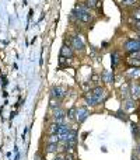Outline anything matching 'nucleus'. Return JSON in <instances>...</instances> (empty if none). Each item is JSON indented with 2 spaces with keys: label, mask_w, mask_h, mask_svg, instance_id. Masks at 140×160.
Segmentation results:
<instances>
[{
  "label": "nucleus",
  "mask_w": 140,
  "mask_h": 160,
  "mask_svg": "<svg viewBox=\"0 0 140 160\" xmlns=\"http://www.w3.org/2000/svg\"><path fill=\"white\" fill-rule=\"evenodd\" d=\"M66 96H67V88L65 86H53L52 90H51V98H55L58 101H60Z\"/></svg>",
  "instance_id": "f257e3e1"
},
{
  "label": "nucleus",
  "mask_w": 140,
  "mask_h": 160,
  "mask_svg": "<svg viewBox=\"0 0 140 160\" xmlns=\"http://www.w3.org/2000/svg\"><path fill=\"white\" fill-rule=\"evenodd\" d=\"M65 118H66V112L65 110H62L60 107L53 110V122L58 125H65Z\"/></svg>",
  "instance_id": "f03ea898"
},
{
  "label": "nucleus",
  "mask_w": 140,
  "mask_h": 160,
  "mask_svg": "<svg viewBox=\"0 0 140 160\" xmlns=\"http://www.w3.org/2000/svg\"><path fill=\"white\" fill-rule=\"evenodd\" d=\"M123 48H125V51L129 53L138 52V51H140V44H139L138 39H129V41L123 45Z\"/></svg>",
  "instance_id": "7ed1b4c3"
},
{
  "label": "nucleus",
  "mask_w": 140,
  "mask_h": 160,
  "mask_svg": "<svg viewBox=\"0 0 140 160\" xmlns=\"http://www.w3.org/2000/svg\"><path fill=\"white\" fill-rule=\"evenodd\" d=\"M88 117V108L87 107H76V121L83 122Z\"/></svg>",
  "instance_id": "20e7f679"
},
{
  "label": "nucleus",
  "mask_w": 140,
  "mask_h": 160,
  "mask_svg": "<svg viewBox=\"0 0 140 160\" xmlns=\"http://www.w3.org/2000/svg\"><path fill=\"white\" fill-rule=\"evenodd\" d=\"M93 94H94V97H95V100H97V104L98 102H102L105 98H107V94H105V90L102 87H95V88H93Z\"/></svg>",
  "instance_id": "39448f33"
},
{
  "label": "nucleus",
  "mask_w": 140,
  "mask_h": 160,
  "mask_svg": "<svg viewBox=\"0 0 140 160\" xmlns=\"http://www.w3.org/2000/svg\"><path fill=\"white\" fill-rule=\"evenodd\" d=\"M71 45H73L74 49H79V51L84 49V42H83V39H81V37L80 35L71 37Z\"/></svg>",
  "instance_id": "423d86ee"
},
{
  "label": "nucleus",
  "mask_w": 140,
  "mask_h": 160,
  "mask_svg": "<svg viewBox=\"0 0 140 160\" xmlns=\"http://www.w3.org/2000/svg\"><path fill=\"white\" fill-rule=\"evenodd\" d=\"M130 96H132V100L140 98V83H133L130 86Z\"/></svg>",
  "instance_id": "0eeeda50"
},
{
  "label": "nucleus",
  "mask_w": 140,
  "mask_h": 160,
  "mask_svg": "<svg viewBox=\"0 0 140 160\" xmlns=\"http://www.w3.org/2000/svg\"><path fill=\"white\" fill-rule=\"evenodd\" d=\"M84 101L87 102V105H90V107H95L97 105V100H95V97H94L93 91H87V93L84 94Z\"/></svg>",
  "instance_id": "6e6552de"
},
{
  "label": "nucleus",
  "mask_w": 140,
  "mask_h": 160,
  "mask_svg": "<svg viewBox=\"0 0 140 160\" xmlns=\"http://www.w3.org/2000/svg\"><path fill=\"white\" fill-rule=\"evenodd\" d=\"M84 13H88L87 6H76V7H74V10H73V16H76L77 18H79L81 14H84Z\"/></svg>",
  "instance_id": "1a4fd4ad"
},
{
  "label": "nucleus",
  "mask_w": 140,
  "mask_h": 160,
  "mask_svg": "<svg viewBox=\"0 0 140 160\" xmlns=\"http://www.w3.org/2000/svg\"><path fill=\"white\" fill-rule=\"evenodd\" d=\"M60 56H63V58H71L73 56V49L70 47H67V45H63L60 49Z\"/></svg>",
  "instance_id": "9d476101"
},
{
  "label": "nucleus",
  "mask_w": 140,
  "mask_h": 160,
  "mask_svg": "<svg viewBox=\"0 0 140 160\" xmlns=\"http://www.w3.org/2000/svg\"><path fill=\"white\" fill-rule=\"evenodd\" d=\"M126 63L132 68H139L140 66V61H138V59L133 58V56H129V58L126 59Z\"/></svg>",
  "instance_id": "9b49d317"
},
{
  "label": "nucleus",
  "mask_w": 140,
  "mask_h": 160,
  "mask_svg": "<svg viewBox=\"0 0 140 160\" xmlns=\"http://www.w3.org/2000/svg\"><path fill=\"white\" fill-rule=\"evenodd\" d=\"M69 132H70V128L67 127L66 124H65V125H60V127H59V132H58V135H59V136H65V135H67Z\"/></svg>",
  "instance_id": "f8f14e48"
},
{
  "label": "nucleus",
  "mask_w": 140,
  "mask_h": 160,
  "mask_svg": "<svg viewBox=\"0 0 140 160\" xmlns=\"http://www.w3.org/2000/svg\"><path fill=\"white\" fill-rule=\"evenodd\" d=\"M58 149H59L58 143H48L46 145V152L48 153H55Z\"/></svg>",
  "instance_id": "ddd939ff"
},
{
  "label": "nucleus",
  "mask_w": 140,
  "mask_h": 160,
  "mask_svg": "<svg viewBox=\"0 0 140 160\" xmlns=\"http://www.w3.org/2000/svg\"><path fill=\"white\" fill-rule=\"evenodd\" d=\"M59 127H60V125H58V124H55V122H53V124L49 127V133H51V135H58Z\"/></svg>",
  "instance_id": "4468645a"
},
{
  "label": "nucleus",
  "mask_w": 140,
  "mask_h": 160,
  "mask_svg": "<svg viewBox=\"0 0 140 160\" xmlns=\"http://www.w3.org/2000/svg\"><path fill=\"white\" fill-rule=\"evenodd\" d=\"M139 68H130L129 70H128V76L129 78H136V76H139Z\"/></svg>",
  "instance_id": "2eb2a0df"
},
{
  "label": "nucleus",
  "mask_w": 140,
  "mask_h": 160,
  "mask_svg": "<svg viewBox=\"0 0 140 160\" xmlns=\"http://www.w3.org/2000/svg\"><path fill=\"white\" fill-rule=\"evenodd\" d=\"M66 117H67L69 119H76V107H71L70 110L67 111Z\"/></svg>",
  "instance_id": "dca6fc26"
},
{
  "label": "nucleus",
  "mask_w": 140,
  "mask_h": 160,
  "mask_svg": "<svg viewBox=\"0 0 140 160\" xmlns=\"http://www.w3.org/2000/svg\"><path fill=\"white\" fill-rule=\"evenodd\" d=\"M79 20H80V21H83V22H88V21L91 20L90 13H84V14H81V16L79 17Z\"/></svg>",
  "instance_id": "f3484780"
},
{
  "label": "nucleus",
  "mask_w": 140,
  "mask_h": 160,
  "mask_svg": "<svg viewBox=\"0 0 140 160\" xmlns=\"http://www.w3.org/2000/svg\"><path fill=\"white\" fill-rule=\"evenodd\" d=\"M48 143H59V135H49Z\"/></svg>",
  "instance_id": "a211bd4d"
},
{
  "label": "nucleus",
  "mask_w": 140,
  "mask_h": 160,
  "mask_svg": "<svg viewBox=\"0 0 140 160\" xmlns=\"http://www.w3.org/2000/svg\"><path fill=\"white\" fill-rule=\"evenodd\" d=\"M119 62V53L118 52H112V66H116Z\"/></svg>",
  "instance_id": "6ab92c4d"
},
{
  "label": "nucleus",
  "mask_w": 140,
  "mask_h": 160,
  "mask_svg": "<svg viewBox=\"0 0 140 160\" xmlns=\"http://www.w3.org/2000/svg\"><path fill=\"white\" fill-rule=\"evenodd\" d=\"M133 104H135V100H126V101H125V108H128V110H132L133 108Z\"/></svg>",
  "instance_id": "aec40b11"
},
{
  "label": "nucleus",
  "mask_w": 140,
  "mask_h": 160,
  "mask_svg": "<svg viewBox=\"0 0 140 160\" xmlns=\"http://www.w3.org/2000/svg\"><path fill=\"white\" fill-rule=\"evenodd\" d=\"M98 4V0H87V2H85V6H87V7H95V6Z\"/></svg>",
  "instance_id": "412c9836"
},
{
  "label": "nucleus",
  "mask_w": 140,
  "mask_h": 160,
  "mask_svg": "<svg viewBox=\"0 0 140 160\" xmlns=\"http://www.w3.org/2000/svg\"><path fill=\"white\" fill-rule=\"evenodd\" d=\"M102 80H104V82H111L112 78H111V75L108 72H104V73H102Z\"/></svg>",
  "instance_id": "4be33fe9"
},
{
  "label": "nucleus",
  "mask_w": 140,
  "mask_h": 160,
  "mask_svg": "<svg viewBox=\"0 0 140 160\" xmlns=\"http://www.w3.org/2000/svg\"><path fill=\"white\" fill-rule=\"evenodd\" d=\"M58 104H59V101L58 100H55V98H51V101H49V105L55 110V108H58Z\"/></svg>",
  "instance_id": "5701e85b"
},
{
  "label": "nucleus",
  "mask_w": 140,
  "mask_h": 160,
  "mask_svg": "<svg viewBox=\"0 0 140 160\" xmlns=\"http://www.w3.org/2000/svg\"><path fill=\"white\" fill-rule=\"evenodd\" d=\"M133 17L136 18V21H140V8H136V10H133Z\"/></svg>",
  "instance_id": "b1692460"
},
{
  "label": "nucleus",
  "mask_w": 140,
  "mask_h": 160,
  "mask_svg": "<svg viewBox=\"0 0 140 160\" xmlns=\"http://www.w3.org/2000/svg\"><path fill=\"white\" fill-rule=\"evenodd\" d=\"M59 63H60V68H65V66H66V58L60 56V59H59Z\"/></svg>",
  "instance_id": "393cba45"
},
{
  "label": "nucleus",
  "mask_w": 140,
  "mask_h": 160,
  "mask_svg": "<svg viewBox=\"0 0 140 160\" xmlns=\"http://www.w3.org/2000/svg\"><path fill=\"white\" fill-rule=\"evenodd\" d=\"M130 56H133V58H136L138 61H140V51H138V52H132Z\"/></svg>",
  "instance_id": "a878e982"
},
{
  "label": "nucleus",
  "mask_w": 140,
  "mask_h": 160,
  "mask_svg": "<svg viewBox=\"0 0 140 160\" xmlns=\"http://www.w3.org/2000/svg\"><path fill=\"white\" fill-rule=\"evenodd\" d=\"M65 160H74L73 153H66V155H65Z\"/></svg>",
  "instance_id": "bb28decb"
},
{
  "label": "nucleus",
  "mask_w": 140,
  "mask_h": 160,
  "mask_svg": "<svg viewBox=\"0 0 140 160\" xmlns=\"http://www.w3.org/2000/svg\"><path fill=\"white\" fill-rule=\"evenodd\" d=\"M136 0H123V4L125 6H130V4H133Z\"/></svg>",
  "instance_id": "cd10ccee"
},
{
  "label": "nucleus",
  "mask_w": 140,
  "mask_h": 160,
  "mask_svg": "<svg viewBox=\"0 0 140 160\" xmlns=\"http://www.w3.org/2000/svg\"><path fill=\"white\" fill-rule=\"evenodd\" d=\"M53 160H65V156H62V155H58V156H56V158L53 159Z\"/></svg>",
  "instance_id": "c85d7f7f"
},
{
  "label": "nucleus",
  "mask_w": 140,
  "mask_h": 160,
  "mask_svg": "<svg viewBox=\"0 0 140 160\" xmlns=\"http://www.w3.org/2000/svg\"><path fill=\"white\" fill-rule=\"evenodd\" d=\"M35 160H44V159L41 158V155H36V156H35Z\"/></svg>",
  "instance_id": "c756f323"
},
{
  "label": "nucleus",
  "mask_w": 140,
  "mask_h": 160,
  "mask_svg": "<svg viewBox=\"0 0 140 160\" xmlns=\"http://www.w3.org/2000/svg\"><path fill=\"white\" fill-rule=\"evenodd\" d=\"M136 28L140 31V21H136Z\"/></svg>",
  "instance_id": "7c9ffc66"
},
{
  "label": "nucleus",
  "mask_w": 140,
  "mask_h": 160,
  "mask_svg": "<svg viewBox=\"0 0 140 160\" xmlns=\"http://www.w3.org/2000/svg\"><path fill=\"white\" fill-rule=\"evenodd\" d=\"M139 136H140V131H139Z\"/></svg>",
  "instance_id": "2f4dec72"
},
{
  "label": "nucleus",
  "mask_w": 140,
  "mask_h": 160,
  "mask_svg": "<svg viewBox=\"0 0 140 160\" xmlns=\"http://www.w3.org/2000/svg\"><path fill=\"white\" fill-rule=\"evenodd\" d=\"M44 160H45V159H44Z\"/></svg>",
  "instance_id": "473e14b6"
}]
</instances>
